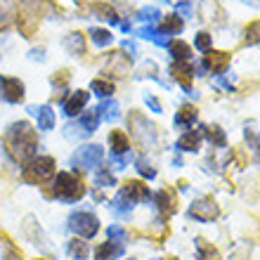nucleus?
Here are the masks:
<instances>
[{"label": "nucleus", "instance_id": "41", "mask_svg": "<svg viewBox=\"0 0 260 260\" xmlns=\"http://www.w3.org/2000/svg\"><path fill=\"white\" fill-rule=\"evenodd\" d=\"M144 102H147V107H149L154 114H161V102H158L156 97H151V95H144Z\"/></svg>", "mask_w": 260, "mask_h": 260}, {"label": "nucleus", "instance_id": "48", "mask_svg": "<svg viewBox=\"0 0 260 260\" xmlns=\"http://www.w3.org/2000/svg\"><path fill=\"white\" fill-rule=\"evenodd\" d=\"M244 3H253V5H260V0H244Z\"/></svg>", "mask_w": 260, "mask_h": 260}, {"label": "nucleus", "instance_id": "49", "mask_svg": "<svg viewBox=\"0 0 260 260\" xmlns=\"http://www.w3.org/2000/svg\"><path fill=\"white\" fill-rule=\"evenodd\" d=\"M258 158H260V144H258Z\"/></svg>", "mask_w": 260, "mask_h": 260}, {"label": "nucleus", "instance_id": "4", "mask_svg": "<svg viewBox=\"0 0 260 260\" xmlns=\"http://www.w3.org/2000/svg\"><path fill=\"white\" fill-rule=\"evenodd\" d=\"M55 173V158L52 156H36L28 161V166L24 168V180L26 182H43L45 178H50Z\"/></svg>", "mask_w": 260, "mask_h": 260}, {"label": "nucleus", "instance_id": "25", "mask_svg": "<svg viewBox=\"0 0 260 260\" xmlns=\"http://www.w3.org/2000/svg\"><path fill=\"white\" fill-rule=\"evenodd\" d=\"M197 260H220L218 248H213L204 239H197Z\"/></svg>", "mask_w": 260, "mask_h": 260}, {"label": "nucleus", "instance_id": "35", "mask_svg": "<svg viewBox=\"0 0 260 260\" xmlns=\"http://www.w3.org/2000/svg\"><path fill=\"white\" fill-rule=\"evenodd\" d=\"M246 43L248 45H258L260 43V21H251L246 26Z\"/></svg>", "mask_w": 260, "mask_h": 260}, {"label": "nucleus", "instance_id": "43", "mask_svg": "<svg viewBox=\"0 0 260 260\" xmlns=\"http://www.w3.org/2000/svg\"><path fill=\"white\" fill-rule=\"evenodd\" d=\"M175 12L185 14V17H192V3H178V5H175Z\"/></svg>", "mask_w": 260, "mask_h": 260}, {"label": "nucleus", "instance_id": "45", "mask_svg": "<svg viewBox=\"0 0 260 260\" xmlns=\"http://www.w3.org/2000/svg\"><path fill=\"white\" fill-rule=\"evenodd\" d=\"M3 260H21V253H19V251H17V248H12V246H7L5 255H3Z\"/></svg>", "mask_w": 260, "mask_h": 260}, {"label": "nucleus", "instance_id": "15", "mask_svg": "<svg viewBox=\"0 0 260 260\" xmlns=\"http://www.w3.org/2000/svg\"><path fill=\"white\" fill-rule=\"evenodd\" d=\"M114 71H118L116 76H125L130 71V59L128 57H121V55H114L109 57V62H107V67H104V74H111L114 76Z\"/></svg>", "mask_w": 260, "mask_h": 260}, {"label": "nucleus", "instance_id": "5", "mask_svg": "<svg viewBox=\"0 0 260 260\" xmlns=\"http://www.w3.org/2000/svg\"><path fill=\"white\" fill-rule=\"evenodd\" d=\"M128 123H130V130L135 133V140L144 147H151V144L156 142V128L147 121V118L140 114V111H133L128 116Z\"/></svg>", "mask_w": 260, "mask_h": 260}, {"label": "nucleus", "instance_id": "20", "mask_svg": "<svg viewBox=\"0 0 260 260\" xmlns=\"http://www.w3.org/2000/svg\"><path fill=\"white\" fill-rule=\"evenodd\" d=\"M97 116L100 118H107V121H116L118 118V102H114V100H104L100 107H97Z\"/></svg>", "mask_w": 260, "mask_h": 260}, {"label": "nucleus", "instance_id": "33", "mask_svg": "<svg viewBox=\"0 0 260 260\" xmlns=\"http://www.w3.org/2000/svg\"><path fill=\"white\" fill-rule=\"evenodd\" d=\"M133 208H135V204H130L128 199H123L121 194H118L116 201H114V206H111V211L116 213V215H130V213H133Z\"/></svg>", "mask_w": 260, "mask_h": 260}, {"label": "nucleus", "instance_id": "27", "mask_svg": "<svg viewBox=\"0 0 260 260\" xmlns=\"http://www.w3.org/2000/svg\"><path fill=\"white\" fill-rule=\"evenodd\" d=\"M90 36H92V43H95L97 48H107L114 41V36L107 28H90Z\"/></svg>", "mask_w": 260, "mask_h": 260}, {"label": "nucleus", "instance_id": "18", "mask_svg": "<svg viewBox=\"0 0 260 260\" xmlns=\"http://www.w3.org/2000/svg\"><path fill=\"white\" fill-rule=\"evenodd\" d=\"M92 12H95L100 19L109 21V24H118V12L109 3H92Z\"/></svg>", "mask_w": 260, "mask_h": 260}, {"label": "nucleus", "instance_id": "23", "mask_svg": "<svg viewBox=\"0 0 260 260\" xmlns=\"http://www.w3.org/2000/svg\"><path fill=\"white\" fill-rule=\"evenodd\" d=\"M67 253L71 255V258L83 260V258H88L90 248H88V244H85L83 239H71V241L67 244Z\"/></svg>", "mask_w": 260, "mask_h": 260}, {"label": "nucleus", "instance_id": "7", "mask_svg": "<svg viewBox=\"0 0 260 260\" xmlns=\"http://www.w3.org/2000/svg\"><path fill=\"white\" fill-rule=\"evenodd\" d=\"M0 97L10 104H17L24 100V83L12 76H0Z\"/></svg>", "mask_w": 260, "mask_h": 260}, {"label": "nucleus", "instance_id": "19", "mask_svg": "<svg viewBox=\"0 0 260 260\" xmlns=\"http://www.w3.org/2000/svg\"><path fill=\"white\" fill-rule=\"evenodd\" d=\"M168 48H171V55L175 62H189V59H192V48H189L187 43L175 41V43H171Z\"/></svg>", "mask_w": 260, "mask_h": 260}, {"label": "nucleus", "instance_id": "10", "mask_svg": "<svg viewBox=\"0 0 260 260\" xmlns=\"http://www.w3.org/2000/svg\"><path fill=\"white\" fill-rule=\"evenodd\" d=\"M88 100H90V95L85 92V90H74L71 95L64 100V114L67 116H78V111H83L85 109V104H88Z\"/></svg>", "mask_w": 260, "mask_h": 260}, {"label": "nucleus", "instance_id": "16", "mask_svg": "<svg viewBox=\"0 0 260 260\" xmlns=\"http://www.w3.org/2000/svg\"><path fill=\"white\" fill-rule=\"evenodd\" d=\"M64 48H67L71 55H76V57L85 55V36L78 34V31L69 34L67 38H64Z\"/></svg>", "mask_w": 260, "mask_h": 260}, {"label": "nucleus", "instance_id": "42", "mask_svg": "<svg viewBox=\"0 0 260 260\" xmlns=\"http://www.w3.org/2000/svg\"><path fill=\"white\" fill-rule=\"evenodd\" d=\"M67 81H69V71H57V76H52V85H55V88L64 85Z\"/></svg>", "mask_w": 260, "mask_h": 260}, {"label": "nucleus", "instance_id": "38", "mask_svg": "<svg viewBox=\"0 0 260 260\" xmlns=\"http://www.w3.org/2000/svg\"><path fill=\"white\" fill-rule=\"evenodd\" d=\"M211 34H199L197 36V41H194V48L201 50V52H208L211 50Z\"/></svg>", "mask_w": 260, "mask_h": 260}, {"label": "nucleus", "instance_id": "32", "mask_svg": "<svg viewBox=\"0 0 260 260\" xmlns=\"http://www.w3.org/2000/svg\"><path fill=\"white\" fill-rule=\"evenodd\" d=\"M135 19H137V21H158V19H161V12H158V7L149 5V7H142V10H137Z\"/></svg>", "mask_w": 260, "mask_h": 260}, {"label": "nucleus", "instance_id": "1", "mask_svg": "<svg viewBox=\"0 0 260 260\" xmlns=\"http://www.w3.org/2000/svg\"><path fill=\"white\" fill-rule=\"evenodd\" d=\"M5 147L7 154L17 164H26L28 158H34L36 149H38V137H36V130L31 128V123L17 121V123L10 125L5 133Z\"/></svg>", "mask_w": 260, "mask_h": 260}, {"label": "nucleus", "instance_id": "30", "mask_svg": "<svg viewBox=\"0 0 260 260\" xmlns=\"http://www.w3.org/2000/svg\"><path fill=\"white\" fill-rule=\"evenodd\" d=\"M92 90H95V95L104 97V100H109L111 92H114V83H111V81H102V78H95V81H92Z\"/></svg>", "mask_w": 260, "mask_h": 260}, {"label": "nucleus", "instance_id": "12", "mask_svg": "<svg viewBox=\"0 0 260 260\" xmlns=\"http://www.w3.org/2000/svg\"><path fill=\"white\" fill-rule=\"evenodd\" d=\"M123 255V246L121 244H114V241H104L100 244L95 251V260H116Z\"/></svg>", "mask_w": 260, "mask_h": 260}, {"label": "nucleus", "instance_id": "26", "mask_svg": "<svg viewBox=\"0 0 260 260\" xmlns=\"http://www.w3.org/2000/svg\"><path fill=\"white\" fill-rule=\"evenodd\" d=\"M204 135H206V140H208L211 144H215V147H225V144H227L225 133H222L218 125H206V128H204Z\"/></svg>", "mask_w": 260, "mask_h": 260}, {"label": "nucleus", "instance_id": "14", "mask_svg": "<svg viewBox=\"0 0 260 260\" xmlns=\"http://www.w3.org/2000/svg\"><path fill=\"white\" fill-rule=\"evenodd\" d=\"M28 111L38 116V128L41 130L55 128V111L50 109V107H28Z\"/></svg>", "mask_w": 260, "mask_h": 260}, {"label": "nucleus", "instance_id": "44", "mask_svg": "<svg viewBox=\"0 0 260 260\" xmlns=\"http://www.w3.org/2000/svg\"><path fill=\"white\" fill-rule=\"evenodd\" d=\"M121 48L125 50V52H128V59H135V55H137V48H135V43H130V41H123V45H121Z\"/></svg>", "mask_w": 260, "mask_h": 260}, {"label": "nucleus", "instance_id": "11", "mask_svg": "<svg viewBox=\"0 0 260 260\" xmlns=\"http://www.w3.org/2000/svg\"><path fill=\"white\" fill-rule=\"evenodd\" d=\"M204 67L211 69L215 76H220L230 67V55H227V52H211V50H208V55H206V59H204Z\"/></svg>", "mask_w": 260, "mask_h": 260}, {"label": "nucleus", "instance_id": "3", "mask_svg": "<svg viewBox=\"0 0 260 260\" xmlns=\"http://www.w3.org/2000/svg\"><path fill=\"white\" fill-rule=\"evenodd\" d=\"M69 230L78 234L81 239H90L100 230V218L90 211H74L69 215Z\"/></svg>", "mask_w": 260, "mask_h": 260}, {"label": "nucleus", "instance_id": "37", "mask_svg": "<svg viewBox=\"0 0 260 260\" xmlns=\"http://www.w3.org/2000/svg\"><path fill=\"white\" fill-rule=\"evenodd\" d=\"M95 182H97V187H116V178H114L109 171H100V173H97Z\"/></svg>", "mask_w": 260, "mask_h": 260}, {"label": "nucleus", "instance_id": "47", "mask_svg": "<svg viewBox=\"0 0 260 260\" xmlns=\"http://www.w3.org/2000/svg\"><path fill=\"white\" fill-rule=\"evenodd\" d=\"M28 57H31V59H45V50H31V52H28Z\"/></svg>", "mask_w": 260, "mask_h": 260}, {"label": "nucleus", "instance_id": "22", "mask_svg": "<svg viewBox=\"0 0 260 260\" xmlns=\"http://www.w3.org/2000/svg\"><path fill=\"white\" fill-rule=\"evenodd\" d=\"M90 133L85 128H83L81 121H71V123L64 125V137L67 140H74V142H78V140H83V137H88Z\"/></svg>", "mask_w": 260, "mask_h": 260}, {"label": "nucleus", "instance_id": "17", "mask_svg": "<svg viewBox=\"0 0 260 260\" xmlns=\"http://www.w3.org/2000/svg\"><path fill=\"white\" fill-rule=\"evenodd\" d=\"M199 142H201V133L199 130H187L185 135L175 142V147H178V151H197Z\"/></svg>", "mask_w": 260, "mask_h": 260}, {"label": "nucleus", "instance_id": "9", "mask_svg": "<svg viewBox=\"0 0 260 260\" xmlns=\"http://www.w3.org/2000/svg\"><path fill=\"white\" fill-rule=\"evenodd\" d=\"M121 197L128 199L130 204H137V201H147V199H151V192L149 187H144L142 182H135V180H128L123 187H121Z\"/></svg>", "mask_w": 260, "mask_h": 260}, {"label": "nucleus", "instance_id": "36", "mask_svg": "<svg viewBox=\"0 0 260 260\" xmlns=\"http://www.w3.org/2000/svg\"><path fill=\"white\" fill-rule=\"evenodd\" d=\"M135 168H137V173H140V175H142V178H156V168H151L149 164H147V161H144V158H137L135 161Z\"/></svg>", "mask_w": 260, "mask_h": 260}, {"label": "nucleus", "instance_id": "31", "mask_svg": "<svg viewBox=\"0 0 260 260\" xmlns=\"http://www.w3.org/2000/svg\"><path fill=\"white\" fill-rule=\"evenodd\" d=\"M24 232H26V237L34 241L36 246L45 244V241H43V237H38V232H36V218H34V215H28V218L24 220Z\"/></svg>", "mask_w": 260, "mask_h": 260}, {"label": "nucleus", "instance_id": "8", "mask_svg": "<svg viewBox=\"0 0 260 260\" xmlns=\"http://www.w3.org/2000/svg\"><path fill=\"white\" fill-rule=\"evenodd\" d=\"M218 215H220V208L213 199H199V201H194L189 206V218H194V220L208 222V220H215Z\"/></svg>", "mask_w": 260, "mask_h": 260}, {"label": "nucleus", "instance_id": "34", "mask_svg": "<svg viewBox=\"0 0 260 260\" xmlns=\"http://www.w3.org/2000/svg\"><path fill=\"white\" fill-rule=\"evenodd\" d=\"M78 121H81L83 128L88 130V133H95L97 125H100V121H102V118L97 116V111H88V114H83V116L78 118Z\"/></svg>", "mask_w": 260, "mask_h": 260}, {"label": "nucleus", "instance_id": "24", "mask_svg": "<svg viewBox=\"0 0 260 260\" xmlns=\"http://www.w3.org/2000/svg\"><path fill=\"white\" fill-rule=\"evenodd\" d=\"M194 121H197V109L194 107H182L178 111V116H175V125H180V128H192Z\"/></svg>", "mask_w": 260, "mask_h": 260}, {"label": "nucleus", "instance_id": "29", "mask_svg": "<svg viewBox=\"0 0 260 260\" xmlns=\"http://www.w3.org/2000/svg\"><path fill=\"white\" fill-rule=\"evenodd\" d=\"M156 204H158V211L164 213V215L175 213V201H173V197L168 192H158L156 194Z\"/></svg>", "mask_w": 260, "mask_h": 260}, {"label": "nucleus", "instance_id": "39", "mask_svg": "<svg viewBox=\"0 0 260 260\" xmlns=\"http://www.w3.org/2000/svg\"><path fill=\"white\" fill-rule=\"evenodd\" d=\"M10 26H12V17H10V12H7L5 7L0 5V34H3V31H7Z\"/></svg>", "mask_w": 260, "mask_h": 260}, {"label": "nucleus", "instance_id": "13", "mask_svg": "<svg viewBox=\"0 0 260 260\" xmlns=\"http://www.w3.org/2000/svg\"><path fill=\"white\" fill-rule=\"evenodd\" d=\"M137 36H142V38H147V41H154L158 48H168V45H171V36L164 34V31H158V28H154V26L137 28Z\"/></svg>", "mask_w": 260, "mask_h": 260}, {"label": "nucleus", "instance_id": "2", "mask_svg": "<svg viewBox=\"0 0 260 260\" xmlns=\"http://www.w3.org/2000/svg\"><path fill=\"white\" fill-rule=\"evenodd\" d=\"M55 194L57 199H62V201H69V204H74L78 199L85 194V187L78 178H76L74 173H59L55 178Z\"/></svg>", "mask_w": 260, "mask_h": 260}, {"label": "nucleus", "instance_id": "6", "mask_svg": "<svg viewBox=\"0 0 260 260\" xmlns=\"http://www.w3.org/2000/svg\"><path fill=\"white\" fill-rule=\"evenodd\" d=\"M102 156H104V151L100 144H85V147H81V149L74 154L71 164H74L76 168H83V171H92V168L100 166Z\"/></svg>", "mask_w": 260, "mask_h": 260}, {"label": "nucleus", "instance_id": "40", "mask_svg": "<svg viewBox=\"0 0 260 260\" xmlns=\"http://www.w3.org/2000/svg\"><path fill=\"white\" fill-rule=\"evenodd\" d=\"M109 237H111V239H116L118 244H123V241H125V232L121 230V225H111L109 227Z\"/></svg>", "mask_w": 260, "mask_h": 260}, {"label": "nucleus", "instance_id": "50", "mask_svg": "<svg viewBox=\"0 0 260 260\" xmlns=\"http://www.w3.org/2000/svg\"><path fill=\"white\" fill-rule=\"evenodd\" d=\"M130 260H135V258H130Z\"/></svg>", "mask_w": 260, "mask_h": 260}, {"label": "nucleus", "instance_id": "28", "mask_svg": "<svg viewBox=\"0 0 260 260\" xmlns=\"http://www.w3.org/2000/svg\"><path fill=\"white\" fill-rule=\"evenodd\" d=\"M185 28V24H182V19L180 17H175V14H171V17H166L164 24H161V28L158 31H164V34H180Z\"/></svg>", "mask_w": 260, "mask_h": 260}, {"label": "nucleus", "instance_id": "21", "mask_svg": "<svg viewBox=\"0 0 260 260\" xmlns=\"http://www.w3.org/2000/svg\"><path fill=\"white\" fill-rule=\"evenodd\" d=\"M109 142L114 147V154H128L130 144H128V137H125L123 130H114L109 135Z\"/></svg>", "mask_w": 260, "mask_h": 260}, {"label": "nucleus", "instance_id": "46", "mask_svg": "<svg viewBox=\"0 0 260 260\" xmlns=\"http://www.w3.org/2000/svg\"><path fill=\"white\" fill-rule=\"evenodd\" d=\"M215 85L222 88V90H227V92L232 90V81H227V78H222V76H215Z\"/></svg>", "mask_w": 260, "mask_h": 260}]
</instances>
